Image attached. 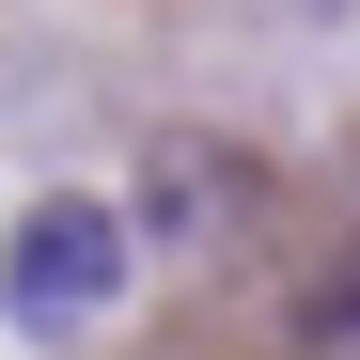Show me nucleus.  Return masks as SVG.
Here are the masks:
<instances>
[{
    "label": "nucleus",
    "mask_w": 360,
    "mask_h": 360,
    "mask_svg": "<svg viewBox=\"0 0 360 360\" xmlns=\"http://www.w3.org/2000/svg\"><path fill=\"white\" fill-rule=\"evenodd\" d=\"M235 188H251V157H219V141H157V172H141L157 235H219V219H235Z\"/></svg>",
    "instance_id": "obj_2"
},
{
    "label": "nucleus",
    "mask_w": 360,
    "mask_h": 360,
    "mask_svg": "<svg viewBox=\"0 0 360 360\" xmlns=\"http://www.w3.org/2000/svg\"><path fill=\"white\" fill-rule=\"evenodd\" d=\"M0 297H16V329H94L126 297V219L110 204H32L16 251H0Z\"/></svg>",
    "instance_id": "obj_1"
},
{
    "label": "nucleus",
    "mask_w": 360,
    "mask_h": 360,
    "mask_svg": "<svg viewBox=\"0 0 360 360\" xmlns=\"http://www.w3.org/2000/svg\"><path fill=\"white\" fill-rule=\"evenodd\" d=\"M297 360H360V251H345L314 297H297Z\"/></svg>",
    "instance_id": "obj_3"
}]
</instances>
